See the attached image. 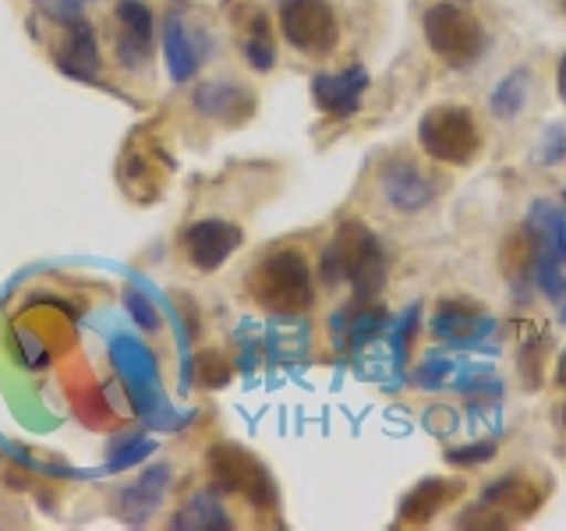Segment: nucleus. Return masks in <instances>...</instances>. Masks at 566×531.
<instances>
[{"label": "nucleus", "mask_w": 566, "mask_h": 531, "mask_svg": "<svg viewBox=\"0 0 566 531\" xmlns=\"http://www.w3.org/2000/svg\"><path fill=\"white\" fill-rule=\"evenodd\" d=\"M318 273H323L329 288L333 283H350L354 301H376V294L386 288L382 241L361 220H347L329 238L323 262H318Z\"/></svg>", "instance_id": "nucleus-1"}, {"label": "nucleus", "mask_w": 566, "mask_h": 531, "mask_svg": "<svg viewBox=\"0 0 566 531\" xmlns=\"http://www.w3.org/2000/svg\"><path fill=\"white\" fill-rule=\"evenodd\" d=\"M248 291H252L255 305L273 315H301L315 301L308 262L294 248L265 256L248 277Z\"/></svg>", "instance_id": "nucleus-2"}, {"label": "nucleus", "mask_w": 566, "mask_h": 531, "mask_svg": "<svg viewBox=\"0 0 566 531\" xmlns=\"http://www.w3.org/2000/svg\"><path fill=\"white\" fill-rule=\"evenodd\" d=\"M424 40H429V50L442 64L453 71H464L478 64V58L485 53L489 32L468 8L436 4L424 11Z\"/></svg>", "instance_id": "nucleus-3"}, {"label": "nucleus", "mask_w": 566, "mask_h": 531, "mask_svg": "<svg viewBox=\"0 0 566 531\" xmlns=\"http://www.w3.org/2000/svg\"><path fill=\"white\" fill-rule=\"evenodd\" d=\"M418 142L439 164L464 167L482 149V132L468 106L457 103H439L432 111H424L418 121Z\"/></svg>", "instance_id": "nucleus-4"}, {"label": "nucleus", "mask_w": 566, "mask_h": 531, "mask_svg": "<svg viewBox=\"0 0 566 531\" xmlns=\"http://www.w3.org/2000/svg\"><path fill=\"white\" fill-rule=\"evenodd\" d=\"M209 475L217 492H238L259 510L276 507V486L265 465L238 442H217L209 450Z\"/></svg>", "instance_id": "nucleus-5"}, {"label": "nucleus", "mask_w": 566, "mask_h": 531, "mask_svg": "<svg viewBox=\"0 0 566 531\" xmlns=\"http://www.w3.org/2000/svg\"><path fill=\"white\" fill-rule=\"evenodd\" d=\"M280 32L294 50L323 58L336 46V14L329 0H280Z\"/></svg>", "instance_id": "nucleus-6"}, {"label": "nucleus", "mask_w": 566, "mask_h": 531, "mask_svg": "<svg viewBox=\"0 0 566 531\" xmlns=\"http://www.w3.org/2000/svg\"><path fill=\"white\" fill-rule=\"evenodd\" d=\"M495 330L492 319L474 305V301H464V298H447L439 301V309L432 315V333L442 336L450 347H482L485 336Z\"/></svg>", "instance_id": "nucleus-7"}, {"label": "nucleus", "mask_w": 566, "mask_h": 531, "mask_svg": "<svg viewBox=\"0 0 566 531\" xmlns=\"http://www.w3.org/2000/svg\"><path fill=\"white\" fill-rule=\"evenodd\" d=\"M181 244H185V256L195 270L212 273L241 248V227L227 223V220H199L185 230Z\"/></svg>", "instance_id": "nucleus-8"}, {"label": "nucleus", "mask_w": 566, "mask_h": 531, "mask_svg": "<svg viewBox=\"0 0 566 531\" xmlns=\"http://www.w3.org/2000/svg\"><path fill=\"white\" fill-rule=\"evenodd\" d=\"M368 88V71L361 64H350L344 71H323L312 79V100L329 117H350L361 106Z\"/></svg>", "instance_id": "nucleus-9"}, {"label": "nucleus", "mask_w": 566, "mask_h": 531, "mask_svg": "<svg viewBox=\"0 0 566 531\" xmlns=\"http://www.w3.org/2000/svg\"><path fill=\"white\" fill-rule=\"evenodd\" d=\"M117 58L128 71H142L153 58V11L146 0H117Z\"/></svg>", "instance_id": "nucleus-10"}, {"label": "nucleus", "mask_w": 566, "mask_h": 531, "mask_svg": "<svg viewBox=\"0 0 566 531\" xmlns=\"http://www.w3.org/2000/svg\"><path fill=\"white\" fill-rule=\"evenodd\" d=\"M379 185H382L386 202L397 212H418L436 199L432 181L411 164V159H389L379 174Z\"/></svg>", "instance_id": "nucleus-11"}, {"label": "nucleus", "mask_w": 566, "mask_h": 531, "mask_svg": "<svg viewBox=\"0 0 566 531\" xmlns=\"http://www.w3.org/2000/svg\"><path fill=\"white\" fill-rule=\"evenodd\" d=\"M336 347L340 351H361L371 341L389 333V312L376 301H354L350 309H340L333 319Z\"/></svg>", "instance_id": "nucleus-12"}, {"label": "nucleus", "mask_w": 566, "mask_h": 531, "mask_svg": "<svg viewBox=\"0 0 566 531\" xmlns=\"http://www.w3.org/2000/svg\"><path fill=\"white\" fill-rule=\"evenodd\" d=\"M524 235L535 241L538 259L566 266V209L553 199H535L527 206Z\"/></svg>", "instance_id": "nucleus-13"}, {"label": "nucleus", "mask_w": 566, "mask_h": 531, "mask_svg": "<svg viewBox=\"0 0 566 531\" xmlns=\"http://www.w3.org/2000/svg\"><path fill=\"white\" fill-rule=\"evenodd\" d=\"M191 103L199 114H206L212 121H223V124H244L255 114V93L244 85H234V82H206L195 88Z\"/></svg>", "instance_id": "nucleus-14"}, {"label": "nucleus", "mask_w": 566, "mask_h": 531, "mask_svg": "<svg viewBox=\"0 0 566 531\" xmlns=\"http://www.w3.org/2000/svg\"><path fill=\"white\" fill-rule=\"evenodd\" d=\"M460 492H464V482H460V478H424V482H418V486L400 500L397 524H403V528H411V524H415V528L429 524L442 507L457 500Z\"/></svg>", "instance_id": "nucleus-15"}, {"label": "nucleus", "mask_w": 566, "mask_h": 531, "mask_svg": "<svg viewBox=\"0 0 566 531\" xmlns=\"http://www.w3.org/2000/svg\"><path fill=\"white\" fill-rule=\"evenodd\" d=\"M164 53L170 64V79L188 82V79H195V71H199L202 53H209V43L202 32H191L185 25V18L174 11L164 22Z\"/></svg>", "instance_id": "nucleus-16"}, {"label": "nucleus", "mask_w": 566, "mask_h": 531, "mask_svg": "<svg viewBox=\"0 0 566 531\" xmlns=\"http://www.w3.org/2000/svg\"><path fill=\"white\" fill-rule=\"evenodd\" d=\"M542 500H545V492L524 475H506V478H500V482H489L482 492V503L500 510L510 524L521 521V518H531V513L542 507Z\"/></svg>", "instance_id": "nucleus-17"}, {"label": "nucleus", "mask_w": 566, "mask_h": 531, "mask_svg": "<svg viewBox=\"0 0 566 531\" xmlns=\"http://www.w3.org/2000/svg\"><path fill=\"white\" fill-rule=\"evenodd\" d=\"M167 486H170V468L167 465H153L132 489L120 492L117 513L128 524H146V518H153L156 507L164 503Z\"/></svg>", "instance_id": "nucleus-18"}, {"label": "nucleus", "mask_w": 566, "mask_h": 531, "mask_svg": "<svg viewBox=\"0 0 566 531\" xmlns=\"http://www.w3.org/2000/svg\"><path fill=\"white\" fill-rule=\"evenodd\" d=\"M99 46H96V29L78 18V22L67 25V40L61 53V71L71 79L82 82H96L99 79Z\"/></svg>", "instance_id": "nucleus-19"}, {"label": "nucleus", "mask_w": 566, "mask_h": 531, "mask_svg": "<svg viewBox=\"0 0 566 531\" xmlns=\"http://www.w3.org/2000/svg\"><path fill=\"white\" fill-rule=\"evenodd\" d=\"M111 358L117 365V372L124 376V383L132 386V394L142 397L149 389V383L156 379V362H153V354L142 347L138 341H132V336H117L114 341V351H111Z\"/></svg>", "instance_id": "nucleus-20"}, {"label": "nucleus", "mask_w": 566, "mask_h": 531, "mask_svg": "<svg viewBox=\"0 0 566 531\" xmlns=\"http://www.w3.org/2000/svg\"><path fill=\"white\" fill-rule=\"evenodd\" d=\"M174 528H181V531H230L234 521H230V513L220 507L217 489H206L199 496H191V500L177 510Z\"/></svg>", "instance_id": "nucleus-21"}, {"label": "nucleus", "mask_w": 566, "mask_h": 531, "mask_svg": "<svg viewBox=\"0 0 566 531\" xmlns=\"http://www.w3.org/2000/svg\"><path fill=\"white\" fill-rule=\"evenodd\" d=\"M527 93H531V71L527 67H513L506 79H500V85L492 88V114L500 121H513L527 103Z\"/></svg>", "instance_id": "nucleus-22"}, {"label": "nucleus", "mask_w": 566, "mask_h": 531, "mask_svg": "<svg viewBox=\"0 0 566 531\" xmlns=\"http://www.w3.org/2000/svg\"><path fill=\"white\" fill-rule=\"evenodd\" d=\"M241 50H244L248 64H252L255 71H273V64H276V43H273L270 18H265L262 11H255L252 18H248Z\"/></svg>", "instance_id": "nucleus-23"}, {"label": "nucleus", "mask_w": 566, "mask_h": 531, "mask_svg": "<svg viewBox=\"0 0 566 531\" xmlns=\"http://www.w3.org/2000/svg\"><path fill=\"white\" fill-rule=\"evenodd\" d=\"M418 330V305L403 309V315L397 323H389V351H394V365L403 368L407 362V347H411V336Z\"/></svg>", "instance_id": "nucleus-24"}, {"label": "nucleus", "mask_w": 566, "mask_h": 531, "mask_svg": "<svg viewBox=\"0 0 566 531\" xmlns=\"http://www.w3.org/2000/svg\"><path fill=\"white\" fill-rule=\"evenodd\" d=\"M230 376H234V365L227 362V354H220V351H202L199 354V379H202V386L220 389V386L230 383Z\"/></svg>", "instance_id": "nucleus-25"}, {"label": "nucleus", "mask_w": 566, "mask_h": 531, "mask_svg": "<svg viewBox=\"0 0 566 531\" xmlns=\"http://www.w3.org/2000/svg\"><path fill=\"white\" fill-rule=\"evenodd\" d=\"M453 524H457V528H474V531H500V528H506L510 521H506L495 507H489V503L478 500L474 507H468L464 513H460V518H457Z\"/></svg>", "instance_id": "nucleus-26"}, {"label": "nucleus", "mask_w": 566, "mask_h": 531, "mask_svg": "<svg viewBox=\"0 0 566 531\" xmlns=\"http://www.w3.org/2000/svg\"><path fill=\"white\" fill-rule=\"evenodd\" d=\"M495 457V442L482 439V442H468V447H453L447 450V460L457 468H478V465H489Z\"/></svg>", "instance_id": "nucleus-27"}, {"label": "nucleus", "mask_w": 566, "mask_h": 531, "mask_svg": "<svg viewBox=\"0 0 566 531\" xmlns=\"http://www.w3.org/2000/svg\"><path fill=\"white\" fill-rule=\"evenodd\" d=\"M538 159H542L545 167L563 164V159H566V124H559V121L548 124L542 142H538Z\"/></svg>", "instance_id": "nucleus-28"}, {"label": "nucleus", "mask_w": 566, "mask_h": 531, "mask_svg": "<svg viewBox=\"0 0 566 531\" xmlns=\"http://www.w3.org/2000/svg\"><path fill=\"white\" fill-rule=\"evenodd\" d=\"M535 280H538V288L545 291V298H553V301H566V273H563V266L559 262H545L538 259L535 266Z\"/></svg>", "instance_id": "nucleus-29"}, {"label": "nucleus", "mask_w": 566, "mask_h": 531, "mask_svg": "<svg viewBox=\"0 0 566 531\" xmlns=\"http://www.w3.org/2000/svg\"><path fill=\"white\" fill-rule=\"evenodd\" d=\"M450 372H453V362L442 358V354H432V358H424L421 368L415 372V383L424 389H436V386H442V379H447Z\"/></svg>", "instance_id": "nucleus-30"}, {"label": "nucleus", "mask_w": 566, "mask_h": 531, "mask_svg": "<svg viewBox=\"0 0 566 531\" xmlns=\"http://www.w3.org/2000/svg\"><path fill=\"white\" fill-rule=\"evenodd\" d=\"M149 454H153V442H149V439H128L124 447H117V450L111 454V468H114V471L132 468V465H138V460H146Z\"/></svg>", "instance_id": "nucleus-31"}, {"label": "nucleus", "mask_w": 566, "mask_h": 531, "mask_svg": "<svg viewBox=\"0 0 566 531\" xmlns=\"http://www.w3.org/2000/svg\"><path fill=\"white\" fill-rule=\"evenodd\" d=\"M124 305H128V312H132V319L142 326V330H156L159 326V315H156V309L149 305L146 298H142L138 291H128L124 294Z\"/></svg>", "instance_id": "nucleus-32"}, {"label": "nucleus", "mask_w": 566, "mask_h": 531, "mask_svg": "<svg viewBox=\"0 0 566 531\" xmlns=\"http://www.w3.org/2000/svg\"><path fill=\"white\" fill-rule=\"evenodd\" d=\"M40 8H43L50 18H57V22L71 25V22H78V18H82L85 0H40Z\"/></svg>", "instance_id": "nucleus-33"}, {"label": "nucleus", "mask_w": 566, "mask_h": 531, "mask_svg": "<svg viewBox=\"0 0 566 531\" xmlns=\"http://www.w3.org/2000/svg\"><path fill=\"white\" fill-rule=\"evenodd\" d=\"M556 88H559V100L566 103V53L559 58V67H556Z\"/></svg>", "instance_id": "nucleus-34"}, {"label": "nucleus", "mask_w": 566, "mask_h": 531, "mask_svg": "<svg viewBox=\"0 0 566 531\" xmlns=\"http://www.w3.org/2000/svg\"><path fill=\"white\" fill-rule=\"evenodd\" d=\"M556 383L566 386V351L559 354V362H556Z\"/></svg>", "instance_id": "nucleus-35"}, {"label": "nucleus", "mask_w": 566, "mask_h": 531, "mask_svg": "<svg viewBox=\"0 0 566 531\" xmlns=\"http://www.w3.org/2000/svg\"><path fill=\"white\" fill-rule=\"evenodd\" d=\"M559 323L566 326V301H563V309H559Z\"/></svg>", "instance_id": "nucleus-36"}, {"label": "nucleus", "mask_w": 566, "mask_h": 531, "mask_svg": "<svg viewBox=\"0 0 566 531\" xmlns=\"http://www.w3.org/2000/svg\"><path fill=\"white\" fill-rule=\"evenodd\" d=\"M563 425H566V407H563Z\"/></svg>", "instance_id": "nucleus-37"}, {"label": "nucleus", "mask_w": 566, "mask_h": 531, "mask_svg": "<svg viewBox=\"0 0 566 531\" xmlns=\"http://www.w3.org/2000/svg\"><path fill=\"white\" fill-rule=\"evenodd\" d=\"M563 8H566V0H563Z\"/></svg>", "instance_id": "nucleus-38"}]
</instances>
